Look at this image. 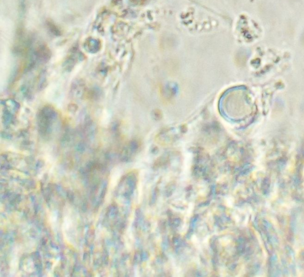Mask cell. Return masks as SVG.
<instances>
[{"mask_svg": "<svg viewBox=\"0 0 304 277\" xmlns=\"http://www.w3.org/2000/svg\"><path fill=\"white\" fill-rule=\"evenodd\" d=\"M40 118H39V125L40 128L43 129V132L48 133V131L50 129V126L52 125V122L55 118V113L54 111L49 109L48 113H42Z\"/></svg>", "mask_w": 304, "mask_h": 277, "instance_id": "6da1fadb", "label": "cell"}]
</instances>
